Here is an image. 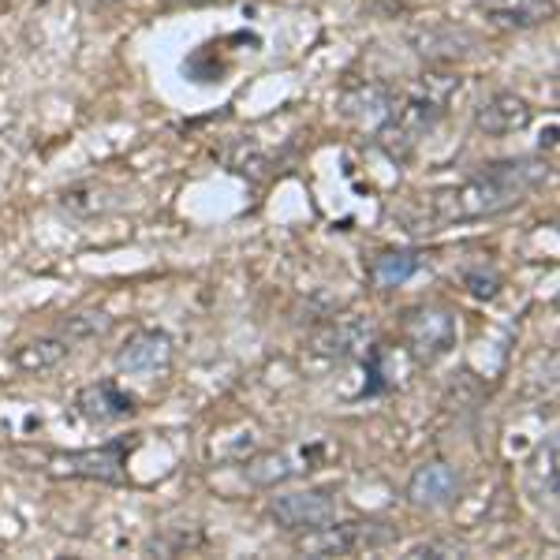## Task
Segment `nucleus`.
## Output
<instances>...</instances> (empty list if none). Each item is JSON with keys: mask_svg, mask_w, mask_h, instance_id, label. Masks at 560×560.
<instances>
[{"mask_svg": "<svg viewBox=\"0 0 560 560\" xmlns=\"http://www.w3.org/2000/svg\"><path fill=\"white\" fill-rule=\"evenodd\" d=\"M374 345L377 322L363 318V314H345V318L329 322L325 329L314 332V351L329 359H366Z\"/></svg>", "mask_w": 560, "mask_h": 560, "instance_id": "obj_8", "label": "nucleus"}, {"mask_svg": "<svg viewBox=\"0 0 560 560\" xmlns=\"http://www.w3.org/2000/svg\"><path fill=\"white\" fill-rule=\"evenodd\" d=\"M337 456V448L329 441H300V445H288V448H277V453H266V456H255L247 464V482L255 486H277V482H288V478H303L311 471H318L329 459Z\"/></svg>", "mask_w": 560, "mask_h": 560, "instance_id": "obj_5", "label": "nucleus"}, {"mask_svg": "<svg viewBox=\"0 0 560 560\" xmlns=\"http://www.w3.org/2000/svg\"><path fill=\"white\" fill-rule=\"evenodd\" d=\"M411 45L419 57L433 60V65H456V60L475 57L478 42L464 26L441 23V26H419V31H411Z\"/></svg>", "mask_w": 560, "mask_h": 560, "instance_id": "obj_12", "label": "nucleus"}, {"mask_svg": "<svg viewBox=\"0 0 560 560\" xmlns=\"http://www.w3.org/2000/svg\"><path fill=\"white\" fill-rule=\"evenodd\" d=\"M459 86H464V79L456 71H427L422 79H415V86L408 94L396 97V108L388 113L382 128H377V147L393 161L411 158L415 147L445 120Z\"/></svg>", "mask_w": 560, "mask_h": 560, "instance_id": "obj_2", "label": "nucleus"}, {"mask_svg": "<svg viewBox=\"0 0 560 560\" xmlns=\"http://www.w3.org/2000/svg\"><path fill=\"white\" fill-rule=\"evenodd\" d=\"M396 90L385 83H363V86H351L340 94V113L355 124H366V128H382L388 120V113L396 108Z\"/></svg>", "mask_w": 560, "mask_h": 560, "instance_id": "obj_14", "label": "nucleus"}, {"mask_svg": "<svg viewBox=\"0 0 560 560\" xmlns=\"http://www.w3.org/2000/svg\"><path fill=\"white\" fill-rule=\"evenodd\" d=\"M337 490H295L277 493L269 501V516L284 530H314L322 523L337 520Z\"/></svg>", "mask_w": 560, "mask_h": 560, "instance_id": "obj_7", "label": "nucleus"}, {"mask_svg": "<svg viewBox=\"0 0 560 560\" xmlns=\"http://www.w3.org/2000/svg\"><path fill=\"white\" fill-rule=\"evenodd\" d=\"M546 176H549V161L541 158H512V161L482 165V173L467 176L464 184L433 191L422 202V217L415 221V232H438L448 229V224L504 213L512 206H520Z\"/></svg>", "mask_w": 560, "mask_h": 560, "instance_id": "obj_1", "label": "nucleus"}, {"mask_svg": "<svg viewBox=\"0 0 560 560\" xmlns=\"http://www.w3.org/2000/svg\"><path fill=\"white\" fill-rule=\"evenodd\" d=\"M75 411L83 415L86 422H97V427H105V422H120V419H131L135 411H139V400H135L131 393H124L116 382H90L79 388L75 396Z\"/></svg>", "mask_w": 560, "mask_h": 560, "instance_id": "obj_11", "label": "nucleus"}, {"mask_svg": "<svg viewBox=\"0 0 560 560\" xmlns=\"http://www.w3.org/2000/svg\"><path fill=\"white\" fill-rule=\"evenodd\" d=\"M467 546L464 541H453V538H430V541H419V546L408 549L411 560H427V557H464Z\"/></svg>", "mask_w": 560, "mask_h": 560, "instance_id": "obj_21", "label": "nucleus"}, {"mask_svg": "<svg viewBox=\"0 0 560 560\" xmlns=\"http://www.w3.org/2000/svg\"><path fill=\"white\" fill-rule=\"evenodd\" d=\"M404 340L415 363L430 366L456 348V318L445 306H411L404 314Z\"/></svg>", "mask_w": 560, "mask_h": 560, "instance_id": "obj_6", "label": "nucleus"}, {"mask_svg": "<svg viewBox=\"0 0 560 560\" xmlns=\"http://www.w3.org/2000/svg\"><path fill=\"white\" fill-rule=\"evenodd\" d=\"M128 456H131V441L128 438H113V441H105L102 448L49 456V475H57V478H90V482L120 486V482H128Z\"/></svg>", "mask_w": 560, "mask_h": 560, "instance_id": "obj_4", "label": "nucleus"}, {"mask_svg": "<svg viewBox=\"0 0 560 560\" xmlns=\"http://www.w3.org/2000/svg\"><path fill=\"white\" fill-rule=\"evenodd\" d=\"M530 105L516 94H493L490 102L475 108V128L490 139H504V135H520L530 128Z\"/></svg>", "mask_w": 560, "mask_h": 560, "instance_id": "obj_13", "label": "nucleus"}, {"mask_svg": "<svg viewBox=\"0 0 560 560\" xmlns=\"http://www.w3.org/2000/svg\"><path fill=\"white\" fill-rule=\"evenodd\" d=\"M108 325H113L108 314H71V318L60 325V337H65L68 345H75V340L102 337V332H108Z\"/></svg>", "mask_w": 560, "mask_h": 560, "instance_id": "obj_19", "label": "nucleus"}, {"mask_svg": "<svg viewBox=\"0 0 560 560\" xmlns=\"http://www.w3.org/2000/svg\"><path fill=\"white\" fill-rule=\"evenodd\" d=\"M459 493H464V478L453 464H441V459L415 467V475L408 478V501L415 509H448L459 501Z\"/></svg>", "mask_w": 560, "mask_h": 560, "instance_id": "obj_9", "label": "nucleus"}, {"mask_svg": "<svg viewBox=\"0 0 560 560\" xmlns=\"http://www.w3.org/2000/svg\"><path fill=\"white\" fill-rule=\"evenodd\" d=\"M60 206H65L71 217H83V221H90V217H105L108 210H113L116 198L102 184H79V187H68V191L60 195Z\"/></svg>", "mask_w": 560, "mask_h": 560, "instance_id": "obj_17", "label": "nucleus"}, {"mask_svg": "<svg viewBox=\"0 0 560 560\" xmlns=\"http://www.w3.org/2000/svg\"><path fill=\"white\" fill-rule=\"evenodd\" d=\"M464 280H467V288H471V295H478V300H493L497 288H501V277L482 273V269H478V273H467Z\"/></svg>", "mask_w": 560, "mask_h": 560, "instance_id": "obj_22", "label": "nucleus"}, {"mask_svg": "<svg viewBox=\"0 0 560 560\" xmlns=\"http://www.w3.org/2000/svg\"><path fill=\"white\" fill-rule=\"evenodd\" d=\"M116 366L128 374H165L173 366V337L165 329H135L116 351Z\"/></svg>", "mask_w": 560, "mask_h": 560, "instance_id": "obj_10", "label": "nucleus"}, {"mask_svg": "<svg viewBox=\"0 0 560 560\" xmlns=\"http://www.w3.org/2000/svg\"><path fill=\"white\" fill-rule=\"evenodd\" d=\"M486 20L501 31H530L553 20V0H482Z\"/></svg>", "mask_w": 560, "mask_h": 560, "instance_id": "obj_15", "label": "nucleus"}, {"mask_svg": "<svg viewBox=\"0 0 560 560\" xmlns=\"http://www.w3.org/2000/svg\"><path fill=\"white\" fill-rule=\"evenodd\" d=\"M422 269H427V258L419 255V250H385V255H377L370 261V284L382 288H404L411 277H419Z\"/></svg>", "mask_w": 560, "mask_h": 560, "instance_id": "obj_16", "label": "nucleus"}, {"mask_svg": "<svg viewBox=\"0 0 560 560\" xmlns=\"http://www.w3.org/2000/svg\"><path fill=\"white\" fill-rule=\"evenodd\" d=\"M79 4H83V8H86V12H105V8L120 4V0H79Z\"/></svg>", "mask_w": 560, "mask_h": 560, "instance_id": "obj_23", "label": "nucleus"}, {"mask_svg": "<svg viewBox=\"0 0 560 560\" xmlns=\"http://www.w3.org/2000/svg\"><path fill=\"white\" fill-rule=\"evenodd\" d=\"M68 351H71V345L65 337H45V340L23 345L12 359H15V366H23V370H49V366H57Z\"/></svg>", "mask_w": 560, "mask_h": 560, "instance_id": "obj_18", "label": "nucleus"}, {"mask_svg": "<svg viewBox=\"0 0 560 560\" xmlns=\"http://www.w3.org/2000/svg\"><path fill=\"white\" fill-rule=\"evenodd\" d=\"M393 541L388 523L377 520H329L314 530H303V538L295 541V549L306 557H351L366 553V549H382Z\"/></svg>", "mask_w": 560, "mask_h": 560, "instance_id": "obj_3", "label": "nucleus"}, {"mask_svg": "<svg viewBox=\"0 0 560 560\" xmlns=\"http://www.w3.org/2000/svg\"><path fill=\"white\" fill-rule=\"evenodd\" d=\"M535 475L541 478V490L549 497H557V438H546V445L538 448Z\"/></svg>", "mask_w": 560, "mask_h": 560, "instance_id": "obj_20", "label": "nucleus"}, {"mask_svg": "<svg viewBox=\"0 0 560 560\" xmlns=\"http://www.w3.org/2000/svg\"><path fill=\"white\" fill-rule=\"evenodd\" d=\"M557 147V124H549V131L541 135V150H553Z\"/></svg>", "mask_w": 560, "mask_h": 560, "instance_id": "obj_24", "label": "nucleus"}]
</instances>
